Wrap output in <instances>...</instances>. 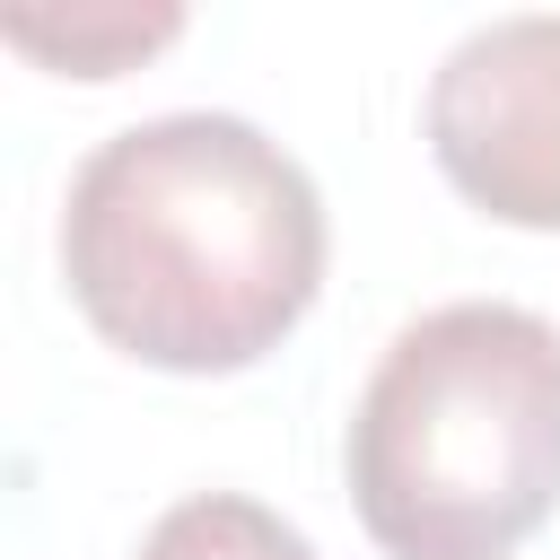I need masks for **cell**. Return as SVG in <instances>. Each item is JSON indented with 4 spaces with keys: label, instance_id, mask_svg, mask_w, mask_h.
<instances>
[{
    "label": "cell",
    "instance_id": "3957f363",
    "mask_svg": "<svg viewBox=\"0 0 560 560\" xmlns=\"http://www.w3.org/2000/svg\"><path fill=\"white\" fill-rule=\"evenodd\" d=\"M429 149L472 210L560 228V18L472 26L429 79Z\"/></svg>",
    "mask_w": 560,
    "mask_h": 560
},
{
    "label": "cell",
    "instance_id": "277c9868",
    "mask_svg": "<svg viewBox=\"0 0 560 560\" xmlns=\"http://www.w3.org/2000/svg\"><path fill=\"white\" fill-rule=\"evenodd\" d=\"M140 560H315V542L245 490H201L149 525Z\"/></svg>",
    "mask_w": 560,
    "mask_h": 560
},
{
    "label": "cell",
    "instance_id": "6da1fadb",
    "mask_svg": "<svg viewBox=\"0 0 560 560\" xmlns=\"http://www.w3.org/2000/svg\"><path fill=\"white\" fill-rule=\"evenodd\" d=\"M79 315L175 376L280 350L324 289V201L245 114H149L88 149L61 201Z\"/></svg>",
    "mask_w": 560,
    "mask_h": 560
},
{
    "label": "cell",
    "instance_id": "7a4b0ae2",
    "mask_svg": "<svg viewBox=\"0 0 560 560\" xmlns=\"http://www.w3.org/2000/svg\"><path fill=\"white\" fill-rule=\"evenodd\" d=\"M341 464L385 560H508L560 508V324L508 298L429 306L385 341Z\"/></svg>",
    "mask_w": 560,
    "mask_h": 560
},
{
    "label": "cell",
    "instance_id": "5b68a950",
    "mask_svg": "<svg viewBox=\"0 0 560 560\" xmlns=\"http://www.w3.org/2000/svg\"><path fill=\"white\" fill-rule=\"evenodd\" d=\"M175 26H184V9H70L61 26L35 18V9H9V18H0L9 44H26V52H44V61H61V70H79V79H114L131 52L166 44Z\"/></svg>",
    "mask_w": 560,
    "mask_h": 560
}]
</instances>
